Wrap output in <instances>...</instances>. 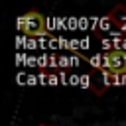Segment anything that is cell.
I'll list each match as a JSON object with an SVG mask.
<instances>
[{"mask_svg": "<svg viewBox=\"0 0 126 126\" xmlns=\"http://www.w3.org/2000/svg\"><path fill=\"white\" fill-rule=\"evenodd\" d=\"M108 20H110L112 26H116V28H120V30L126 28V6H124V4H116V6L110 10Z\"/></svg>", "mask_w": 126, "mask_h": 126, "instance_id": "obj_3", "label": "cell"}, {"mask_svg": "<svg viewBox=\"0 0 126 126\" xmlns=\"http://www.w3.org/2000/svg\"><path fill=\"white\" fill-rule=\"evenodd\" d=\"M104 69L112 75H124L126 73V53L120 49H112L104 57Z\"/></svg>", "mask_w": 126, "mask_h": 126, "instance_id": "obj_2", "label": "cell"}, {"mask_svg": "<svg viewBox=\"0 0 126 126\" xmlns=\"http://www.w3.org/2000/svg\"><path fill=\"white\" fill-rule=\"evenodd\" d=\"M16 28L24 35H32V37H43V35L49 33L45 16L39 14L37 10H28L26 14H22L16 20Z\"/></svg>", "mask_w": 126, "mask_h": 126, "instance_id": "obj_1", "label": "cell"}, {"mask_svg": "<svg viewBox=\"0 0 126 126\" xmlns=\"http://www.w3.org/2000/svg\"><path fill=\"white\" fill-rule=\"evenodd\" d=\"M120 83H122V85H126V73H124V75H120Z\"/></svg>", "mask_w": 126, "mask_h": 126, "instance_id": "obj_4", "label": "cell"}, {"mask_svg": "<svg viewBox=\"0 0 126 126\" xmlns=\"http://www.w3.org/2000/svg\"><path fill=\"white\" fill-rule=\"evenodd\" d=\"M37 126H51V124H37Z\"/></svg>", "mask_w": 126, "mask_h": 126, "instance_id": "obj_5", "label": "cell"}]
</instances>
